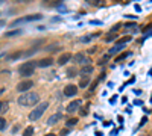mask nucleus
Instances as JSON below:
<instances>
[{
	"mask_svg": "<svg viewBox=\"0 0 152 136\" xmlns=\"http://www.w3.org/2000/svg\"><path fill=\"white\" fill-rule=\"evenodd\" d=\"M40 101V95L37 92H24L19 97L20 106H34Z\"/></svg>",
	"mask_w": 152,
	"mask_h": 136,
	"instance_id": "obj_1",
	"label": "nucleus"
},
{
	"mask_svg": "<svg viewBox=\"0 0 152 136\" xmlns=\"http://www.w3.org/2000/svg\"><path fill=\"white\" fill-rule=\"evenodd\" d=\"M47 107H49V101H43V103H40L37 107L34 109V111H31V113H29V120H31V121H37V120H40L41 115L47 111Z\"/></svg>",
	"mask_w": 152,
	"mask_h": 136,
	"instance_id": "obj_2",
	"label": "nucleus"
},
{
	"mask_svg": "<svg viewBox=\"0 0 152 136\" xmlns=\"http://www.w3.org/2000/svg\"><path fill=\"white\" fill-rule=\"evenodd\" d=\"M35 67H37V62H24L19 67V74L21 77H29L31 74H34Z\"/></svg>",
	"mask_w": 152,
	"mask_h": 136,
	"instance_id": "obj_3",
	"label": "nucleus"
},
{
	"mask_svg": "<svg viewBox=\"0 0 152 136\" xmlns=\"http://www.w3.org/2000/svg\"><path fill=\"white\" fill-rule=\"evenodd\" d=\"M43 15L41 14H35V15H28V17H23V18H19L12 23V26H17V24H21V23H26V21H37V20H41Z\"/></svg>",
	"mask_w": 152,
	"mask_h": 136,
	"instance_id": "obj_4",
	"label": "nucleus"
},
{
	"mask_svg": "<svg viewBox=\"0 0 152 136\" xmlns=\"http://www.w3.org/2000/svg\"><path fill=\"white\" fill-rule=\"evenodd\" d=\"M32 86H34V82L32 80H23V82H20V83L17 85V91L24 94V92H28Z\"/></svg>",
	"mask_w": 152,
	"mask_h": 136,
	"instance_id": "obj_5",
	"label": "nucleus"
},
{
	"mask_svg": "<svg viewBox=\"0 0 152 136\" xmlns=\"http://www.w3.org/2000/svg\"><path fill=\"white\" fill-rule=\"evenodd\" d=\"M78 94V86L76 85H67L64 88V95L66 97H73Z\"/></svg>",
	"mask_w": 152,
	"mask_h": 136,
	"instance_id": "obj_6",
	"label": "nucleus"
},
{
	"mask_svg": "<svg viewBox=\"0 0 152 136\" xmlns=\"http://www.w3.org/2000/svg\"><path fill=\"white\" fill-rule=\"evenodd\" d=\"M79 106H81V100H73L71 103H69V106H67V112H69V113L76 112L78 109H79Z\"/></svg>",
	"mask_w": 152,
	"mask_h": 136,
	"instance_id": "obj_7",
	"label": "nucleus"
},
{
	"mask_svg": "<svg viewBox=\"0 0 152 136\" xmlns=\"http://www.w3.org/2000/svg\"><path fill=\"white\" fill-rule=\"evenodd\" d=\"M71 58H73V56H71V54L67 51V53H62L61 56L58 58V61H56V62L59 63V65H66V63H67V62H69Z\"/></svg>",
	"mask_w": 152,
	"mask_h": 136,
	"instance_id": "obj_8",
	"label": "nucleus"
},
{
	"mask_svg": "<svg viewBox=\"0 0 152 136\" xmlns=\"http://www.w3.org/2000/svg\"><path fill=\"white\" fill-rule=\"evenodd\" d=\"M93 73V67L91 65H85L81 68V71H79V74H81L82 77H88V74H91Z\"/></svg>",
	"mask_w": 152,
	"mask_h": 136,
	"instance_id": "obj_9",
	"label": "nucleus"
},
{
	"mask_svg": "<svg viewBox=\"0 0 152 136\" xmlns=\"http://www.w3.org/2000/svg\"><path fill=\"white\" fill-rule=\"evenodd\" d=\"M53 63V59H50V58H46V59H41V61H38L37 62V67H41V68H44V67H50Z\"/></svg>",
	"mask_w": 152,
	"mask_h": 136,
	"instance_id": "obj_10",
	"label": "nucleus"
},
{
	"mask_svg": "<svg viewBox=\"0 0 152 136\" xmlns=\"http://www.w3.org/2000/svg\"><path fill=\"white\" fill-rule=\"evenodd\" d=\"M125 27H126V30H128L129 33H137V32H138V26H137L136 23H128Z\"/></svg>",
	"mask_w": 152,
	"mask_h": 136,
	"instance_id": "obj_11",
	"label": "nucleus"
},
{
	"mask_svg": "<svg viewBox=\"0 0 152 136\" xmlns=\"http://www.w3.org/2000/svg\"><path fill=\"white\" fill-rule=\"evenodd\" d=\"M73 61H75V62H79V63H87V62H88V59H85V58H84V54H82V53L75 54V56H73Z\"/></svg>",
	"mask_w": 152,
	"mask_h": 136,
	"instance_id": "obj_12",
	"label": "nucleus"
},
{
	"mask_svg": "<svg viewBox=\"0 0 152 136\" xmlns=\"http://www.w3.org/2000/svg\"><path fill=\"white\" fill-rule=\"evenodd\" d=\"M59 118H61V113H56V115H52L49 120H47V125H53V124H56L59 121Z\"/></svg>",
	"mask_w": 152,
	"mask_h": 136,
	"instance_id": "obj_13",
	"label": "nucleus"
},
{
	"mask_svg": "<svg viewBox=\"0 0 152 136\" xmlns=\"http://www.w3.org/2000/svg\"><path fill=\"white\" fill-rule=\"evenodd\" d=\"M88 83H90V77H81V80H79V88H87Z\"/></svg>",
	"mask_w": 152,
	"mask_h": 136,
	"instance_id": "obj_14",
	"label": "nucleus"
},
{
	"mask_svg": "<svg viewBox=\"0 0 152 136\" xmlns=\"http://www.w3.org/2000/svg\"><path fill=\"white\" fill-rule=\"evenodd\" d=\"M129 41H131V36H123V38H120V39L116 41V44H117V45H125V44L129 42Z\"/></svg>",
	"mask_w": 152,
	"mask_h": 136,
	"instance_id": "obj_15",
	"label": "nucleus"
},
{
	"mask_svg": "<svg viewBox=\"0 0 152 136\" xmlns=\"http://www.w3.org/2000/svg\"><path fill=\"white\" fill-rule=\"evenodd\" d=\"M123 47H125V45H117V44H116L113 49H110V54H116V53H119Z\"/></svg>",
	"mask_w": 152,
	"mask_h": 136,
	"instance_id": "obj_16",
	"label": "nucleus"
},
{
	"mask_svg": "<svg viewBox=\"0 0 152 136\" xmlns=\"http://www.w3.org/2000/svg\"><path fill=\"white\" fill-rule=\"evenodd\" d=\"M34 135V127L29 125V127H26L24 132H23V136H32Z\"/></svg>",
	"mask_w": 152,
	"mask_h": 136,
	"instance_id": "obj_17",
	"label": "nucleus"
},
{
	"mask_svg": "<svg viewBox=\"0 0 152 136\" xmlns=\"http://www.w3.org/2000/svg\"><path fill=\"white\" fill-rule=\"evenodd\" d=\"M97 35H99V33H94V35H85V36H82V38H81V41H82V42H90V41L93 39V36H97Z\"/></svg>",
	"mask_w": 152,
	"mask_h": 136,
	"instance_id": "obj_18",
	"label": "nucleus"
},
{
	"mask_svg": "<svg viewBox=\"0 0 152 136\" xmlns=\"http://www.w3.org/2000/svg\"><path fill=\"white\" fill-rule=\"evenodd\" d=\"M76 73H78V70H76L75 67H71V68H69V70H67V76H69V77H75V76H76Z\"/></svg>",
	"mask_w": 152,
	"mask_h": 136,
	"instance_id": "obj_19",
	"label": "nucleus"
},
{
	"mask_svg": "<svg viewBox=\"0 0 152 136\" xmlns=\"http://www.w3.org/2000/svg\"><path fill=\"white\" fill-rule=\"evenodd\" d=\"M116 38H117V35H114V33H108V35H106V38H105V42H111V41H114Z\"/></svg>",
	"mask_w": 152,
	"mask_h": 136,
	"instance_id": "obj_20",
	"label": "nucleus"
},
{
	"mask_svg": "<svg viewBox=\"0 0 152 136\" xmlns=\"http://www.w3.org/2000/svg\"><path fill=\"white\" fill-rule=\"evenodd\" d=\"M8 107H9V104H8L6 101L5 103H0V113H5L8 111Z\"/></svg>",
	"mask_w": 152,
	"mask_h": 136,
	"instance_id": "obj_21",
	"label": "nucleus"
},
{
	"mask_svg": "<svg viewBox=\"0 0 152 136\" xmlns=\"http://www.w3.org/2000/svg\"><path fill=\"white\" fill-rule=\"evenodd\" d=\"M76 123H78V118H70V120L66 123V125H67V127H73Z\"/></svg>",
	"mask_w": 152,
	"mask_h": 136,
	"instance_id": "obj_22",
	"label": "nucleus"
},
{
	"mask_svg": "<svg viewBox=\"0 0 152 136\" xmlns=\"http://www.w3.org/2000/svg\"><path fill=\"white\" fill-rule=\"evenodd\" d=\"M128 56H131V53H122V54H119V56L116 58V62H120L122 59H125V58H128Z\"/></svg>",
	"mask_w": 152,
	"mask_h": 136,
	"instance_id": "obj_23",
	"label": "nucleus"
},
{
	"mask_svg": "<svg viewBox=\"0 0 152 136\" xmlns=\"http://www.w3.org/2000/svg\"><path fill=\"white\" fill-rule=\"evenodd\" d=\"M5 127H6V121H5V118L0 116V130H3Z\"/></svg>",
	"mask_w": 152,
	"mask_h": 136,
	"instance_id": "obj_24",
	"label": "nucleus"
},
{
	"mask_svg": "<svg viewBox=\"0 0 152 136\" xmlns=\"http://www.w3.org/2000/svg\"><path fill=\"white\" fill-rule=\"evenodd\" d=\"M14 35H20V30H12V32L6 33V36H14Z\"/></svg>",
	"mask_w": 152,
	"mask_h": 136,
	"instance_id": "obj_25",
	"label": "nucleus"
},
{
	"mask_svg": "<svg viewBox=\"0 0 152 136\" xmlns=\"http://www.w3.org/2000/svg\"><path fill=\"white\" fill-rule=\"evenodd\" d=\"M120 26H122V24H120V23H117V24H116V26H114V27H113V29H111V33H114V32H117V30H119V29H120Z\"/></svg>",
	"mask_w": 152,
	"mask_h": 136,
	"instance_id": "obj_26",
	"label": "nucleus"
},
{
	"mask_svg": "<svg viewBox=\"0 0 152 136\" xmlns=\"http://www.w3.org/2000/svg\"><path fill=\"white\" fill-rule=\"evenodd\" d=\"M146 123H148V118H146V116H143V118H141V121H140V125H145Z\"/></svg>",
	"mask_w": 152,
	"mask_h": 136,
	"instance_id": "obj_27",
	"label": "nucleus"
},
{
	"mask_svg": "<svg viewBox=\"0 0 152 136\" xmlns=\"http://www.w3.org/2000/svg\"><path fill=\"white\" fill-rule=\"evenodd\" d=\"M151 29H152V24H148L145 29H141V32H148V30H151Z\"/></svg>",
	"mask_w": 152,
	"mask_h": 136,
	"instance_id": "obj_28",
	"label": "nucleus"
},
{
	"mask_svg": "<svg viewBox=\"0 0 152 136\" xmlns=\"http://www.w3.org/2000/svg\"><path fill=\"white\" fill-rule=\"evenodd\" d=\"M134 104H136V106H141L143 101H141V100H136V101H134Z\"/></svg>",
	"mask_w": 152,
	"mask_h": 136,
	"instance_id": "obj_29",
	"label": "nucleus"
},
{
	"mask_svg": "<svg viewBox=\"0 0 152 136\" xmlns=\"http://www.w3.org/2000/svg\"><path fill=\"white\" fill-rule=\"evenodd\" d=\"M61 135H62V136H67V135H69V129H64V130L61 132Z\"/></svg>",
	"mask_w": 152,
	"mask_h": 136,
	"instance_id": "obj_30",
	"label": "nucleus"
},
{
	"mask_svg": "<svg viewBox=\"0 0 152 136\" xmlns=\"http://www.w3.org/2000/svg\"><path fill=\"white\" fill-rule=\"evenodd\" d=\"M90 23H91V24H102V23H101L99 20H91Z\"/></svg>",
	"mask_w": 152,
	"mask_h": 136,
	"instance_id": "obj_31",
	"label": "nucleus"
},
{
	"mask_svg": "<svg viewBox=\"0 0 152 136\" xmlns=\"http://www.w3.org/2000/svg\"><path fill=\"white\" fill-rule=\"evenodd\" d=\"M116 98H117V97H116V95H114V97H113V98L110 100V103H111V104H114V103H116Z\"/></svg>",
	"mask_w": 152,
	"mask_h": 136,
	"instance_id": "obj_32",
	"label": "nucleus"
},
{
	"mask_svg": "<svg viewBox=\"0 0 152 136\" xmlns=\"http://www.w3.org/2000/svg\"><path fill=\"white\" fill-rule=\"evenodd\" d=\"M117 133H119V130L116 129V130H113V132H111V136H116V135H117Z\"/></svg>",
	"mask_w": 152,
	"mask_h": 136,
	"instance_id": "obj_33",
	"label": "nucleus"
},
{
	"mask_svg": "<svg viewBox=\"0 0 152 136\" xmlns=\"http://www.w3.org/2000/svg\"><path fill=\"white\" fill-rule=\"evenodd\" d=\"M87 111H88V107H85V109H82V115H84V116L87 115Z\"/></svg>",
	"mask_w": 152,
	"mask_h": 136,
	"instance_id": "obj_34",
	"label": "nucleus"
},
{
	"mask_svg": "<svg viewBox=\"0 0 152 136\" xmlns=\"http://www.w3.org/2000/svg\"><path fill=\"white\" fill-rule=\"evenodd\" d=\"M96 50H97V49H96V47H93V49H90V50H88V53H94Z\"/></svg>",
	"mask_w": 152,
	"mask_h": 136,
	"instance_id": "obj_35",
	"label": "nucleus"
},
{
	"mask_svg": "<svg viewBox=\"0 0 152 136\" xmlns=\"http://www.w3.org/2000/svg\"><path fill=\"white\" fill-rule=\"evenodd\" d=\"M136 11H137V12H140V11H141V8H140L138 5H136Z\"/></svg>",
	"mask_w": 152,
	"mask_h": 136,
	"instance_id": "obj_36",
	"label": "nucleus"
},
{
	"mask_svg": "<svg viewBox=\"0 0 152 136\" xmlns=\"http://www.w3.org/2000/svg\"><path fill=\"white\" fill-rule=\"evenodd\" d=\"M44 136H56L55 133H47V135H44Z\"/></svg>",
	"mask_w": 152,
	"mask_h": 136,
	"instance_id": "obj_37",
	"label": "nucleus"
},
{
	"mask_svg": "<svg viewBox=\"0 0 152 136\" xmlns=\"http://www.w3.org/2000/svg\"><path fill=\"white\" fill-rule=\"evenodd\" d=\"M96 136H103V135H102L101 132H96Z\"/></svg>",
	"mask_w": 152,
	"mask_h": 136,
	"instance_id": "obj_38",
	"label": "nucleus"
},
{
	"mask_svg": "<svg viewBox=\"0 0 152 136\" xmlns=\"http://www.w3.org/2000/svg\"><path fill=\"white\" fill-rule=\"evenodd\" d=\"M149 101H151V103H152V95H151V98H149Z\"/></svg>",
	"mask_w": 152,
	"mask_h": 136,
	"instance_id": "obj_39",
	"label": "nucleus"
}]
</instances>
